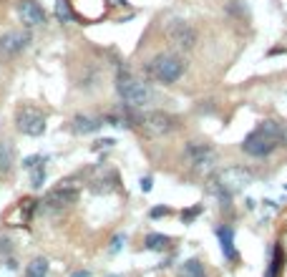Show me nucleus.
Segmentation results:
<instances>
[{
  "instance_id": "obj_17",
  "label": "nucleus",
  "mask_w": 287,
  "mask_h": 277,
  "mask_svg": "<svg viewBox=\"0 0 287 277\" xmlns=\"http://www.w3.org/2000/svg\"><path fill=\"white\" fill-rule=\"evenodd\" d=\"M282 267H285V252H282V247H280V245H275V252H272V257H270L267 275H264V277H280Z\"/></svg>"
},
{
  "instance_id": "obj_25",
  "label": "nucleus",
  "mask_w": 287,
  "mask_h": 277,
  "mask_svg": "<svg viewBox=\"0 0 287 277\" xmlns=\"http://www.w3.org/2000/svg\"><path fill=\"white\" fill-rule=\"evenodd\" d=\"M13 249V242H10V237H5V234H0V252L3 254H8Z\"/></svg>"
},
{
  "instance_id": "obj_19",
  "label": "nucleus",
  "mask_w": 287,
  "mask_h": 277,
  "mask_svg": "<svg viewBox=\"0 0 287 277\" xmlns=\"http://www.w3.org/2000/svg\"><path fill=\"white\" fill-rule=\"evenodd\" d=\"M56 18L61 20V23H71V20L76 18L68 0H56Z\"/></svg>"
},
{
  "instance_id": "obj_8",
  "label": "nucleus",
  "mask_w": 287,
  "mask_h": 277,
  "mask_svg": "<svg viewBox=\"0 0 287 277\" xmlns=\"http://www.w3.org/2000/svg\"><path fill=\"white\" fill-rule=\"evenodd\" d=\"M166 40L174 46V48H182V51H191L199 40V33L191 23L187 20H171L166 26Z\"/></svg>"
},
{
  "instance_id": "obj_21",
  "label": "nucleus",
  "mask_w": 287,
  "mask_h": 277,
  "mask_svg": "<svg viewBox=\"0 0 287 277\" xmlns=\"http://www.w3.org/2000/svg\"><path fill=\"white\" fill-rule=\"evenodd\" d=\"M202 212H204V204H194L191 209H184V212H182V222H184V224H191L196 217L202 215Z\"/></svg>"
},
{
  "instance_id": "obj_14",
  "label": "nucleus",
  "mask_w": 287,
  "mask_h": 277,
  "mask_svg": "<svg viewBox=\"0 0 287 277\" xmlns=\"http://www.w3.org/2000/svg\"><path fill=\"white\" fill-rule=\"evenodd\" d=\"M15 164V146L10 139H0V174H8Z\"/></svg>"
},
{
  "instance_id": "obj_26",
  "label": "nucleus",
  "mask_w": 287,
  "mask_h": 277,
  "mask_svg": "<svg viewBox=\"0 0 287 277\" xmlns=\"http://www.w3.org/2000/svg\"><path fill=\"white\" fill-rule=\"evenodd\" d=\"M141 191H144V194H149V191H151V186H154V179L151 177H141Z\"/></svg>"
},
{
  "instance_id": "obj_9",
  "label": "nucleus",
  "mask_w": 287,
  "mask_h": 277,
  "mask_svg": "<svg viewBox=\"0 0 287 277\" xmlns=\"http://www.w3.org/2000/svg\"><path fill=\"white\" fill-rule=\"evenodd\" d=\"M78 202V189L71 186V182H61L56 189H51L46 199H43V209H48V212H56V209H63V207H71Z\"/></svg>"
},
{
  "instance_id": "obj_4",
  "label": "nucleus",
  "mask_w": 287,
  "mask_h": 277,
  "mask_svg": "<svg viewBox=\"0 0 287 277\" xmlns=\"http://www.w3.org/2000/svg\"><path fill=\"white\" fill-rule=\"evenodd\" d=\"M116 93L128 106H144V103H149L154 98V91H151L149 83L134 78L128 71H119V76H116Z\"/></svg>"
},
{
  "instance_id": "obj_27",
  "label": "nucleus",
  "mask_w": 287,
  "mask_h": 277,
  "mask_svg": "<svg viewBox=\"0 0 287 277\" xmlns=\"http://www.w3.org/2000/svg\"><path fill=\"white\" fill-rule=\"evenodd\" d=\"M116 144V139H111V136H108V139H98L96 141V149H111Z\"/></svg>"
},
{
  "instance_id": "obj_16",
  "label": "nucleus",
  "mask_w": 287,
  "mask_h": 277,
  "mask_svg": "<svg viewBox=\"0 0 287 277\" xmlns=\"http://www.w3.org/2000/svg\"><path fill=\"white\" fill-rule=\"evenodd\" d=\"M179 277H207V272H204V265H202V260H196V257H191V260H187L182 267H179Z\"/></svg>"
},
{
  "instance_id": "obj_28",
  "label": "nucleus",
  "mask_w": 287,
  "mask_h": 277,
  "mask_svg": "<svg viewBox=\"0 0 287 277\" xmlns=\"http://www.w3.org/2000/svg\"><path fill=\"white\" fill-rule=\"evenodd\" d=\"M71 277H91V272H88V270H78V272H73Z\"/></svg>"
},
{
  "instance_id": "obj_13",
  "label": "nucleus",
  "mask_w": 287,
  "mask_h": 277,
  "mask_svg": "<svg viewBox=\"0 0 287 277\" xmlns=\"http://www.w3.org/2000/svg\"><path fill=\"white\" fill-rule=\"evenodd\" d=\"M101 119H96V116H88V114H76L73 116V121H71V126H73V131L76 134H81V136H86V134H96L98 129H101Z\"/></svg>"
},
{
  "instance_id": "obj_1",
  "label": "nucleus",
  "mask_w": 287,
  "mask_h": 277,
  "mask_svg": "<svg viewBox=\"0 0 287 277\" xmlns=\"http://www.w3.org/2000/svg\"><path fill=\"white\" fill-rule=\"evenodd\" d=\"M282 131H285V126L277 123V121H270V119L259 121L257 129H252L245 139H242V152L247 156H255V159L270 156L282 146Z\"/></svg>"
},
{
  "instance_id": "obj_12",
  "label": "nucleus",
  "mask_w": 287,
  "mask_h": 277,
  "mask_svg": "<svg viewBox=\"0 0 287 277\" xmlns=\"http://www.w3.org/2000/svg\"><path fill=\"white\" fill-rule=\"evenodd\" d=\"M217 237H219V247H222V254L227 262H237V249H234V229L229 224L217 227Z\"/></svg>"
},
{
  "instance_id": "obj_3",
  "label": "nucleus",
  "mask_w": 287,
  "mask_h": 277,
  "mask_svg": "<svg viewBox=\"0 0 287 277\" xmlns=\"http://www.w3.org/2000/svg\"><path fill=\"white\" fill-rule=\"evenodd\" d=\"M184 71H187V61L176 53H159V56H154L151 61L144 63V73L151 81L164 83V86L176 83L184 76Z\"/></svg>"
},
{
  "instance_id": "obj_18",
  "label": "nucleus",
  "mask_w": 287,
  "mask_h": 277,
  "mask_svg": "<svg viewBox=\"0 0 287 277\" xmlns=\"http://www.w3.org/2000/svg\"><path fill=\"white\" fill-rule=\"evenodd\" d=\"M48 260L46 257H35L31 260V265L26 267V277H46L48 275Z\"/></svg>"
},
{
  "instance_id": "obj_15",
  "label": "nucleus",
  "mask_w": 287,
  "mask_h": 277,
  "mask_svg": "<svg viewBox=\"0 0 287 277\" xmlns=\"http://www.w3.org/2000/svg\"><path fill=\"white\" fill-rule=\"evenodd\" d=\"M169 242H171V237H169V234H161V232H151V234H146L144 247H146V249H151V252H164V249L169 247Z\"/></svg>"
},
{
  "instance_id": "obj_20",
  "label": "nucleus",
  "mask_w": 287,
  "mask_h": 277,
  "mask_svg": "<svg viewBox=\"0 0 287 277\" xmlns=\"http://www.w3.org/2000/svg\"><path fill=\"white\" fill-rule=\"evenodd\" d=\"M43 184H46V166L38 164L35 169H31V186L33 189H43Z\"/></svg>"
},
{
  "instance_id": "obj_29",
  "label": "nucleus",
  "mask_w": 287,
  "mask_h": 277,
  "mask_svg": "<svg viewBox=\"0 0 287 277\" xmlns=\"http://www.w3.org/2000/svg\"><path fill=\"white\" fill-rule=\"evenodd\" d=\"M285 189H287V184H285Z\"/></svg>"
},
{
  "instance_id": "obj_7",
  "label": "nucleus",
  "mask_w": 287,
  "mask_h": 277,
  "mask_svg": "<svg viewBox=\"0 0 287 277\" xmlns=\"http://www.w3.org/2000/svg\"><path fill=\"white\" fill-rule=\"evenodd\" d=\"M15 126H18V131L20 134H26V136H43L48 129V123H46V116H43L38 109H33V106H20V109L15 111Z\"/></svg>"
},
{
  "instance_id": "obj_11",
  "label": "nucleus",
  "mask_w": 287,
  "mask_h": 277,
  "mask_svg": "<svg viewBox=\"0 0 287 277\" xmlns=\"http://www.w3.org/2000/svg\"><path fill=\"white\" fill-rule=\"evenodd\" d=\"M31 31H8L0 35V56L3 58H13L18 53H23L31 46Z\"/></svg>"
},
{
  "instance_id": "obj_23",
  "label": "nucleus",
  "mask_w": 287,
  "mask_h": 277,
  "mask_svg": "<svg viewBox=\"0 0 287 277\" xmlns=\"http://www.w3.org/2000/svg\"><path fill=\"white\" fill-rule=\"evenodd\" d=\"M166 215H171V209H169V207H164V204L151 207V212H149V217H151V219H159V217H166Z\"/></svg>"
},
{
  "instance_id": "obj_5",
  "label": "nucleus",
  "mask_w": 287,
  "mask_h": 277,
  "mask_svg": "<svg viewBox=\"0 0 287 277\" xmlns=\"http://www.w3.org/2000/svg\"><path fill=\"white\" fill-rule=\"evenodd\" d=\"M141 129L146 136H154V139H159V136H169L171 131H176V126H179V119H176L174 114L169 111H146L141 119Z\"/></svg>"
},
{
  "instance_id": "obj_22",
  "label": "nucleus",
  "mask_w": 287,
  "mask_h": 277,
  "mask_svg": "<svg viewBox=\"0 0 287 277\" xmlns=\"http://www.w3.org/2000/svg\"><path fill=\"white\" fill-rule=\"evenodd\" d=\"M43 161H46V156H43V154H31V156L23 159V169H28V172H31V169H35V166L43 164Z\"/></svg>"
},
{
  "instance_id": "obj_2",
  "label": "nucleus",
  "mask_w": 287,
  "mask_h": 277,
  "mask_svg": "<svg viewBox=\"0 0 287 277\" xmlns=\"http://www.w3.org/2000/svg\"><path fill=\"white\" fill-rule=\"evenodd\" d=\"M250 184H255V172L247 166H227L217 177H212L209 189L212 194L222 202V207H229V199L239 191H245Z\"/></svg>"
},
{
  "instance_id": "obj_6",
  "label": "nucleus",
  "mask_w": 287,
  "mask_h": 277,
  "mask_svg": "<svg viewBox=\"0 0 287 277\" xmlns=\"http://www.w3.org/2000/svg\"><path fill=\"white\" fill-rule=\"evenodd\" d=\"M184 156L189 159V164L196 174H209L217 166V152L207 141H189L184 146Z\"/></svg>"
},
{
  "instance_id": "obj_10",
  "label": "nucleus",
  "mask_w": 287,
  "mask_h": 277,
  "mask_svg": "<svg viewBox=\"0 0 287 277\" xmlns=\"http://www.w3.org/2000/svg\"><path fill=\"white\" fill-rule=\"evenodd\" d=\"M15 13L20 18V23H23L26 28H38V26H46V10H43V5L38 3V0H18L15 3Z\"/></svg>"
},
{
  "instance_id": "obj_24",
  "label": "nucleus",
  "mask_w": 287,
  "mask_h": 277,
  "mask_svg": "<svg viewBox=\"0 0 287 277\" xmlns=\"http://www.w3.org/2000/svg\"><path fill=\"white\" fill-rule=\"evenodd\" d=\"M124 242H126V234H124V232H119V234H116V237L111 240V247H108V249H111V252L116 254V252H119V249L124 247Z\"/></svg>"
}]
</instances>
